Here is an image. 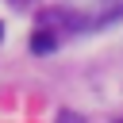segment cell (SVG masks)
I'll return each instance as SVG.
<instances>
[{"mask_svg": "<svg viewBox=\"0 0 123 123\" xmlns=\"http://www.w3.org/2000/svg\"><path fill=\"white\" fill-rule=\"evenodd\" d=\"M65 12H69V27L92 31V27L123 19V0H69Z\"/></svg>", "mask_w": 123, "mask_h": 123, "instance_id": "1", "label": "cell"}, {"mask_svg": "<svg viewBox=\"0 0 123 123\" xmlns=\"http://www.w3.org/2000/svg\"><path fill=\"white\" fill-rule=\"evenodd\" d=\"M50 50H58V35L38 27V31L31 35V54H50Z\"/></svg>", "mask_w": 123, "mask_h": 123, "instance_id": "2", "label": "cell"}, {"mask_svg": "<svg viewBox=\"0 0 123 123\" xmlns=\"http://www.w3.org/2000/svg\"><path fill=\"white\" fill-rule=\"evenodd\" d=\"M58 123H85V119H81L77 111H69V108H65V111H58Z\"/></svg>", "mask_w": 123, "mask_h": 123, "instance_id": "3", "label": "cell"}, {"mask_svg": "<svg viewBox=\"0 0 123 123\" xmlns=\"http://www.w3.org/2000/svg\"><path fill=\"white\" fill-rule=\"evenodd\" d=\"M0 38H4V23H0Z\"/></svg>", "mask_w": 123, "mask_h": 123, "instance_id": "4", "label": "cell"}]
</instances>
